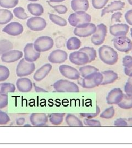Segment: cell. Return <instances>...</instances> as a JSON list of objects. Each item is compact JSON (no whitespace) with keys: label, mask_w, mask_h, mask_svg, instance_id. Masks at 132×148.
<instances>
[{"label":"cell","mask_w":132,"mask_h":148,"mask_svg":"<svg viewBox=\"0 0 132 148\" xmlns=\"http://www.w3.org/2000/svg\"><path fill=\"white\" fill-rule=\"evenodd\" d=\"M99 56L101 60L107 65H113L118 60V54L116 51L109 46L102 45L99 48Z\"/></svg>","instance_id":"6da1fadb"},{"label":"cell","mask_w":132,"mask_h":148,"mask_svg":"<svg viewBox=\"0 0 132 148\" xmlns=\"http://www.w3.org/2000/svg\"><path fill=\"white\" fill-rule=\"evenodd\" d=\"M68 21L71 26L82 28L86 27L90 23L91 21V16L84 11L75 12L69 15Z\"/></svg>","instance_id":"7a4b0ae2"},{"label":"cell","mask_w":132,"mask_h":148,"mask_svg":"<svg viewBox=\"0 0 132 148\" xmlns=\"http://www.w3.org/2000/svg\"><path fill=\"white\" fill-rule=\"evenodd\" d=\"M80 79L81 81H79L78 82L83 88L91 89L101 85L103 81V76L101 73L98 71L93 73Z\"/></svg>","instance_id":"3957f363"},{"label":"cell","mask_w":132,"mask_h":148,"mask_svg":"<svg viewBox=\"0 0 132 148\" xmlns=\"http://www.w3.org/2000/svg\"><path fill=\"white\" fill-rule=\"evenodd\" d=\"M53 87L59 93H78L80 90L78 85L67 79H59L53 84Z\"/></svg>","instance_id":"277c9868"},{"label":"cell","mask_w":132,"mask_h":148,"mask_svg":"<svg viewBox=\"0 0 132 148\" xmlns=\"http://www.w3.org/2000/svg\"><path fill=\"white\" fill-rule=\"evenodd\" d=\"M33 44L35 50L37 52L41 53L46 52L53 48L54 42L51 37L45 36L38 37Z\"/></svg>","instance_id":"5b68a950"},{"label":"cell","mask_w":132,"mask_h":148,"mask_svg":"<svg viewBox=\"0 0 132 148\" xmlns=\"http://www.w3.org/2000/svg\"><path fill=\"white\" fill-rule=\"evenodd\" d=\"M112 42L115 48L119 52L128 53L132 50V40L126 36L115 37Z\"/></svg>","instance_id":"8992f818"},{"label":"cell","mask_w":132,"mask_h":148,"mask_svg":"<svg viewBox=\"0 0 132 148\" xmlns=\"http://www.w3.org/2000/svg\"><path fill=\"white\" fill-rule=\"evenodd\" d=\"M35 65L34 63L26 61L25 59H21L16 68V74L19 77L30 75L35 71Z\"/></svg>","instance_id":"52a82bcc"},{"label":"cell","mask_w":132,"mask_h":148,"mask_svg":"<svg viewBox=\"0 0 132 148\" xmlns=\"http://www.w3.org/2000/svg\"><path fill=\"white\" fill-rule=\"evenodd\" d=\"M96 31L91 37V41L95 46H100L104 42L107 34V27L103 23L97 25Z\"/></svg>","instance_id":"ba28073f"},{"label":"cell","mask_w":132,"mask_h":148,"mask_svg":"<svg viewBox=\"0 0 132 148\" xmlns=\"http://www.w3.org/2000/svg\"><path fill=\"white\" fill-rule=\"evenodd\" d=\"M47 25L46 20L40 16H34L28 19L26 26L34 32H40L43 30Z\"/></svg>","instance_id":"9c48e42d"},{"label":"cell","mask_w":132,"mask_h":148,"mask_svg":"<svg viewBox=\"0 0 132 148\" xmlns=\"http://www.w3.org/2000/svg\"><path fill=\"white\" fill-rule=\"evenodd\" d=\"M69 59L72 63L79 66H83L90 63V59L88 54L84 52L79 50L70 53L69 56Z\"/></svg>","instance_id":"30bf717a"},{"label":"cell","mask_w":132,"mask_h":148,"mask_svg":"<svg viewBox=\"0 0 132 148\" xmlns=\"http://www.w3.org/2000/svg\"><path fill=\"white\" fill-rule=\"evenodd\" d=\"M59 71L61 74L68 79H78L80 77L79 70L68 65H61L59 66Z\"/></svg>","instance_id":"8fae6325"},{"label":"cell","mask_w":132,"mask_h":148,"mask_svg":"<svg viewBox=\"0 0 132 148\" xmlns=\"http://www.w3.org/2000/svg\"><path fill=\"white\" fill-rule=\"evenodd\" d=\"M124 93L120 88H115L111 90L106 97L107 103L109 105H117L123 98Z\"/></svg>","instance_id":"7c38bea8"},{"label":"cell","mask_w":132,"mask_h":148,"mask_svg":"<svg viewBox=\"0 0 132 148\" xmlns=\"http://www.w3.org/2000/svg\"><path fill=\"white\" fill-rule=\"evenodd\" d=\"M68 59V54L62 49L53 51L48 57V61L53 64H61L65 62Z\"/></svg>","instance_id":"4fadbf2b"},{"label":"cell","mask_w":132,"mask_h":148,"mask_svg":"<svg viewBox=\"0 0 132 148\" xmlns=\"http://www.w3.org/2000/svg\"><path fill=\"white\" fill-rule=\"evenodd\" d=\"M24 53L25 60L30 63H34L40 58L41 54L37 52L34 47L33 43L26 44L24 48Z\"/></svg>","instance_id":"5bb4252c"},{"label":"cell","mask_w":132,"mask_h":148,"mask_svg":"<svg viewBox=\"0 0 132 148\" xmlns=\"http://www.w3.org/2000/svg\"><path fill=\"white\" fill-rule=\"evenodd\" d=\"M24 30L23 25L18 22H11L7 24L3 29L2 32H5L9 35L16 36L22 34Z\"/></svg>","instance_id":"9a60e30c"},{"label":"cell","mask_w":132,"mask_h":148,"mask_svg":"<svg viewBox=\"0 0 132 148\" xmlns=\"http://www.w3.org/2000/svg\"><path fill=\"white\" fill-rule=\"evenodd\" d=\"M129 27L126 24H116L110 27V33L114 37L126 36L129 32Z\"/></svg>","instance_id":"2e32d148"},{"label":"cell","mask_w":132,"mask_h":148,"mask_svg":"<svg viewBox=\"0 0 132 148\" xmlns=\"http://www.w3.org/2000/svg\"><path fill=\"white\" fill-rule=\"evenodd\" d=\"M97 27L94 24L90 23L86 27L82 28L75 27L74 35L79 37H87L93 35L96 31Z\"/></svg>","instance_id":"e0dca14e"},{"label":"cell","mask_w":132,"mask_h":148,"mask_svg":"<svg viewBox=\"0 0 132 148\" xmlns=\"http://www.w3.org/2000/svg\"><path fill=\"white\" fill-rule=\"evenodd\" d=\"M22 52L18 50H10L1 56V60L3 62L11 63L18 61L23 57Z\"/></svg>","instance_id":"ac0fdd59"},{"label":"cell","mask_w":132,"mask_h":148,"mask_svg":"<svg viewBox=\"0 0 132 148\" xmlns=\"http://www.w3.org/2000/svg\"><path fill=\"white\" fill-rule=\"evenodd\" d=\"M48 118L45 113H32L30 116V121L34 126H45L48 123Z\"/></svg>","instance_id":"d6986e66"},{"label":"cell","mask_w":132,"mask_h":148,"mask_svg":"<svg viewBox=\"0 0 132 148\" xmlns=\"http://www.w3.org/2000/svg\"><path fill=\"white\" fill-rule=\"evenodd\" d=\"M16 86L19 92L26 93L32 90L33 87V84L29 79L23 77L17 79Z\"/></svg>","instance_id":"ffe728a7"},{"label":"cell","mask_w":132,"mask_h":148,"mask_svg":"<svg viewBox=\"0 0 132 148\" xmlns=\"http://www.w3.org/2000/svg\"><path fill=\"white\" fill-rule=\"evenodd\" d=\"M125 5L126 3L124 2L121 1H114L102 10L101 16H103L106 14L115 11H122L124 8Z\"/></svg>","instance_id":"44dd1931"},{"label":"cell","mask_w":132,"mask_h":148,"mask_svg":"<svg viewBox=\"0 0 132 148\" xmlns=\"http://www.w3.org/2000/svg\"><path fill=\"white\" fill-rule=\"evenodd\" d=\"M53 66L50 64H45L37 69L34 75L33 78L36 81L39 82L44 79L52 70Z\"/></svg>","instance_id":"7402d4cb"},{"label":"cell","mask_w":132,"mask_h":148,"mask_svg":"<svg viewBox=\"0 0 132 148\" xmlns=\"http://www.w3.org/2000/svg\"><path fill=\"white\" fill-rule=\"evenodd\" d=\"M70 5L72 9L75 12H86L89 8V2L88 0H72Z\"/></svg>","instance_id":"603a6c76"},{"label":"cell","mask_w":132,"mask_h":148,"mask_svg":"<svg viewBox=\"0 0 132 148\" xmlns=\"http://www.w3.org/2000/svg\"><path fill=\"white\" fill-rule=\"evenodd\" d=\"M103 76V81L101 85H109L115 82L118 79V75L112 70H106L101 73Z\"/></svg>","instance_id":"cb8c5ba5"},{"label":"cell","mask_w":132,"mask_h":148,"mask_svg":"<svg viewBox=\"0 0 132 148\" xmlns=\"http://www.w3.org/2000/svg\"><path fill=\"white\" fill-rule=\"evenodd\" d=\"M27 8L32 15L36 16H41L44 12V7L39 3H29L27 6Z\"/></svg>","instance_id":"d4e9b609"},{"label":"cell","mask_w":132,"mask_h":148,"mask_svg":"<svg viewBox=\"0 0 132 148\" xmlns=\"http://www.w3.org/2000/svg\"><path fill=\"white\" fill-rule=\"evenodd\" d=\"M66 122L69 126L82 127L84 126L83 122L78 117L71 114H68L66 117Z\"/></svg>","instance_id":"484cf974"},{"label":"cell","mask_w":132,"mask_h":148,"mask_svg":"<svg viewBox=\"0 0 132 148\" xmlns=\"http://www.w3.org/2000/svg\"><path fill=\"white\" fill-rule=\"evenodd\" d=\"M13 18V14L7 9L0 10V25H5L11 21Z\"/></svg>","instance_id":"4316f807"},{"label":"cell","mask_w":132,"mask_h":148,"mask_svg":"<svg viewBox=\"0 0 132 148\" xmlns=\"http://www.w3.org/2000/svg\"><path fill=\"white\" fill-rule=\"evenodd\" d=\"M81 46L82 42L77 37H70L66 42V47L69 51L78 49Z\"/></svg>","instance_id":"83f0119b"},{"label":"cell","mask_w":132,"mask_h":148,"mask_svg":"<svg viewBox=\"0 0 132 148\" xmlns=\"http://www.w3.org/2000/svg\"><path fill=\"white\" fill-rule=\"evenodd\" d=\"M117 106L119 108L124 110H129L132 109V95L124 94L122 100Z\"/></svg>","instance_id":"f1b7e54d"},{"label":"cell","mask_w":132,"mask_h":148,"mask_svg":"<svg viewBox=\"0 0 132 148\" xmlns=\"http://www.w3.org/2000/svg\"><path fill=\"white\" fill-rule=\"evenodd\" d=\"M65 114V113H52L49 114L48 117L51 124L58 126L62 123Z\"/></svg>","instance_id":"f546056e"},{"label":"cell","mask_w":132,"mask_h":148,"mask_svg":"<svg viewBox=\"0 0 132 148\" xmlns=\"http://www.w3.org/2000/svg\"><path fill=\"white\" fill-rule=\"evenodd\" d=\"M79 73L80 76L82 77H85L86 76L92 74L95 72H98L99 69L96 68L95 66L91 65H85L81 66L79 69Z\"/></svg>","instance_id":"4dcf8cb0"},{"label":"cell","mask_w":132,"mask_h":148,"mask_svg":"<svg viewBox=\"0 0 132 148\" xmlns=\"http://www.w3.org/2000/svg\"><path fill=\"white\" fill-rule=\"evenodd\" d=\"M16 90L15 85L11 83L0 84V95H7L8 93H13Z\"/></svg>","instance_id":"1f68e13d"},{"label":"cell","mask_w":132,"mask_h":148,"mask_svg":"<svg viewBox=\"0 0 132 148\" xmlns=\"http://www.w3.org/2000/svg\"><path fill=\"white\" fill-rule=\"evenodd\" d=\"M49 18L53 23L59 27H65L67 25V21L65 19L57 15L52 13H49Z\"/></svg>","instance_id":"d6a6232c"},{"label":"cell","mask_w":132,"mask_h":148,"mask_svg":"<svg viewBox=\"0 0 132 148\" xmlns=\"http://www.w3.org/2000/svg\"><path fill=\"white\" fill-rule=\"evenodd\" d=\"M13 48V45L11 41L7 40H0V53H4L12 50Z\"/></svg>","instance_id":"836d02e7"},{"label":"cell","mask_w":132,"mask_h":148,"mask_svg":"<svg viewBox=\"0 0 132 148\" xmlns=\"http://www.w3.org/2000/svg\"><path fill=\"white\" fill-rule=\"evenodd\" d=\"M79 51L84 52L86 53L90 59V63L95 60V59L97 57L96 51L94 48L90 47H84L79 49Z\"/></svg>","instance_id":"e575fe53"},{"label":"cell","mask_w":132,"mask_h":148,"mask_svg":"<svg viewBox=\"0 0 132 148\" xmlns=\"http://www.w3.org/2000/svg\"><path fill=\"white\" fill-rule=\"evenodd\" d=\"M115 110L114 107L111 106L108 108L106 109L105 110L102 111L100 114V116L102 119H110L115 116Z\"/></svg>","instance_id":"d590c367"},{"label":"cell","mask_w":132,"mask_h":148,"mask_svg":"<svg viewBox=\"0 0 132 148\" xmlns=\"http://www.w3.org/2000/svg\"><path fill=\"white\" fill-rule=\"evenodd\" d=\"M19 3V0H0V6L4 8H13Z\"/></svg>","instance_id":"8d00e7d4"},{"label":"cell","mask_w":132,"mask_h":148,"mask_svg":"<svg viewBox=\"0 0 132 148\" xmlns=\"http://www.w3.org/2000/svg\"><path fill=\"white\" fill-rule=\"evenodd\" d=\"M14 15L19 19L25 20L28 18V15L25 13L24 9L21 7H16L13 10Z\"/></svg>","instance_id":"74e56055"},{"label":"cell","mask_w":132,"mask_h":148,"mask_svg":"<svg viewBox=\"0 0 132 148\" xmlns=\"http://www.w3.org/2000/svg\"><path fill=\"white\" fill-rule=\"evenodd\" d=\"M10 75V70L4 65H0V82L8 79Z\"/></svg>","instance_id":"f35d334b"},{"label":"cell","mask_w":132,"mask_h":148,"mask_svg":"<svg viewBox=\"0 0 132 148\" xmlns=\"http://www.w3.org/2000/svg\"><path fill=\"white\" fill-rule=\"evenodd\" d=\"M84 125L86 126H89V127H100L101 126V124L100 121L95 120V119H89V118H86L84 120Z\"/></svg>","instance_id":"ab89813d"},{"label":"cell","mask_w":132,"mask_h":148,"mask_svg":"<svg viewBox=\"0 0 132 148\" xmlns=\"http://www.w3.org/2000/svg\"><path fill=\"white\" fill-rule=\"evenodd\" d=\"M109 0H92L91 3L93 7L96 10L102 9L108 3Z\"/></svg>","instance_id":"60d3db41"},{"label":"cell","mask_w":132,"mask_h":148,"mask_svg":"<svg viewBox=\"0 0 132 148\" xmlns=\"http://www.w3.org/2000/svg\"><path fill=\"white\" fill-rule=\"evenodd\" d=\"M100 113V108L98 106H96V110L94 113H81L80 115L83 117L89 118V119H93L95 117L97 116Z\"/></svg>","instance_id":"b9f144b4"},{"label":"cell","mask_w":132,"mask_h":148,"mask_svg":"<svg viewBox=\"0 0 132 148\" xmlns=\"http://www.w3.org/2000/svg\"><path fill=\"white\" fill-rule=\"evenodd\" d=\"M124 90L126 94L132 95V77H129L124 85Z\"/></svg>","instance_id":"7bdbcfd3"},{"label":"cell","mask_w":132,"mask_h":148,"mask_svg":"<svg viewBox=\"0 0 132 148\" xmlns=\"http://www.w3.org/2000/svg\"><path fill=\"white\" fill-rule=\"evenodd\" d=\"M51 5L53 8L60 14H64L68 11V8L66 6L64 5Z\"/></svg>","instance_id":"ee69618b"},{"label":"cell","mask_w":132,"mask_h":148,"mask_svg":"<svg viewBox=\"0 0 132 148\" xmlns=\"http://www.w3.org/2000/svg\"><path fill=\"white\" fill-rule=\"evenodd\" d=\"M10 121L9 116L3 111L0 110V125L7 124Z\"/></svg>","instance_id":"f6af8a7d"},{"label":"cell","mask_w":132,"mask_h":148,"mask_svg":"<svg viewBox=\"0 0 132 148\" xmlns=\"http://www.w3.org/2000/svg\"><path fill=\"white\" fill-rule=\"evenodd\" d=\"M113 125L116 127H127V120L124 118H118L115 120Z\"/></svg>","instance_id":"bcb514c9"},{"label":"cell","mask_w":132,"mask_h":148,"mask_svg":"<svg viewBox=\"0 0 132 148\" xmlns=\"http://www.w3.org/2000/svg\"><path fill=\"white\" fill-rule=\"evenodd\" d=\"M8 105L7 95H0V109L6 107Z\"/></svg>","instance_id":"7dc6e473"},{"label":"cell","mask_w":132,"mask_h":148,"mask_svg":"<svg viewBox=\"0 0 132 148\" xmlns=\"http://www.w3.org/2000/svg\"><path fill=\"white\" fill-rule=\"evenodd\" d=\"M124 71L128 77H132V62L124 67Z\"/></svg>","instance_id":"c3c4849f"},{"label":"cell","mask_w":132,"mask_h":148,"mask_svg":"<svg viewBox=\"0 0 132 148\" xmlns=\"http://www.w3.org/2000/svg\"><path fill=\"white\" fill-rule=\"evenodd\" d=\"M124 18L127 23L132 26V10L127 11L124 14Z\"/></svg>","instance_id":"681fc988"},{"label":"cell","mask_w":132,"mask_h":148,"mask_svg":"<svg viewBox=\"0 0 132 148\" xmlns=\"http://www.w3.org/2000/svg\"><path fill=\"white\" fill-rule=\"evenodd\" d=\"M122 16V14L121 12H117L113 13L111 16V21H116V22H121V18Z\"/></svg>","instance_id":"f907efd6"},{"label":"cell","mask_w":132,"mask_h":148,"mask_svg":"<svg viewBox=\"0 0 132 148\" xmlns=\"http://www.w3.org/2000/svg\"><path fill=\"white\" fill-rule=\"evenodd\" d=\"M132 62V57L131 56H126L122 59V64L124 67L128 64Z\"/></svg>","instance_id":"816d5d0a"},{"label":"cell","mask_w":132,"mask_h":148,"mask_svg":"<svg viewBox=\"0 0 132 148\" xmlns=\"http://www.w3.org/2000/svg\"><path fill=\"white\" fill-rule=\"evenodd\" d=\"M34 89H35V92H37V93H41V92H48V91L46 90H45V89H44V88H42L41 87H39V86H37L36 85H35V84H34Z\"/></svg>","instance_id":"f5cc1de1"},{"label":"cell","mask_w":132,"mask_h":148,"mask_svg":"<svg viewBox=\"0 0 132 148\" xmlns=\"http://www.w3.org/2000/svg\"><path fill=\"white\" fill-rule=\"evenodd\" d=\"M25 122V119L24 118H19L17 120V125L19 126H21L24 124Z\"/></svg>","instance_id":"db71d44e"},{"label":"cell","mask_w":132,"mask_h":148,"mask_svg":"<svg viewBox=\"0 0 132 148\" xmlns=\"http://www.w3.org/2000/svg\"><path fill=\"white\" fill-rule=\"evenodd\" d=\"M128 126L132 127V117H129L127 120Z\"/></svg>","instance_id":"11a10c76"},{"label":"cell","mask_w":132,"mask_h":148,"mask_svg":"<svg viewBox=\"0 0 132 148\" xmlns=\"http://www.w3.org/2000/svg\"><path fill=\"white\" fill-rule=\"evenodd\" d=\"M66 0H49L50 2H53V3H57V2H64Z\"/></svg>","instance_id":"9f6ffc18"},{"label":"cell","mask_w":132,"mask_h":148,"mask_svg":"<svg viewBox=\"0 0 132 148\" xmlns=\"http://www.w3.org/2000/svg\"><path fill=\"white\" fill-rule=\"evenodd\" d=\"M127 1H128V3H129V5H132V0H127Z\"/></svg>","instance_id":"6f0895ef"},{"label":"cell","mask_w":132,"mask_h":148,"mask_svg":"<svg viewBox=\"0 0 132 148\" xmlns=\"http://www.w3.org/2000/svg\"><path fill=\"white\" fill-rule=\"evenodd\" d=\"M28 1H31V2H36V1H39V0H28Z\"/></svg>","instance_id":"680465c9"},{"label":"cell","mask_w":132,"mask_h":148,"mask_svg":"<svg viewBox=\"0 0 132 148\" xmlns=\"http://www.w3.org/2000/svg\"><path fill=\"white\" fill-rule=\"evenodd\" d=\"M131 37H132V28L131 29Z\"/></svg>","instance_id":"91938a15"},{"label":"cell","mask_w":132,"mask_h":148,"mask_svg":"<svg viewBox=\"0 0 132 148\" xmlns=\"http://www.w3.org/2000/svg\"><path fill=\"white\" fill-rule=\"evenodd\" d=\"M31 125H25V126H30Z\"/></svg>","instance_id":"94428289"},{"label":"cell","mask_w":132,"mask_h":148,"mask_svg":"<svg viewBox=\"0 0 132 148\" xmlns=\"http://www.w3.org/2000/svg\"><path fill=\"white\" fill-rule=\"evenodd\" d=\"M0 56H1V53H0Z\"/></svg>","instance_id":"6125c7cd"}]
</instances>
